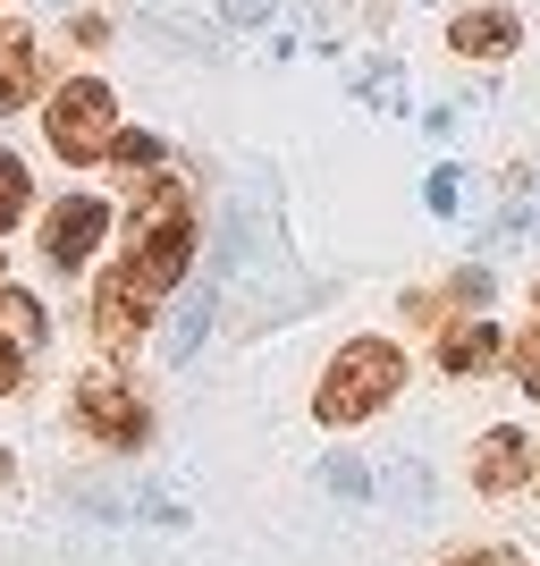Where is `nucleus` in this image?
Listing matches in <instances>:
<instances>
[{"label": "nucleus", "instance_id": "nucleus-5", "mask_svg": "<svg viewBox=\"0 0 540 566\" xmlns=\"http://www.w3.org/2000/svg\"><path fill=\"white\" fill-rule=\"evenodd\" d=\"M102 237H110V203H102V195H68V203H51V220H43V254L60 262V271H85V262L102 254Z\"/></svg>", "mask_w": 540, "mask_h": 566}, {"label": "nucleus", "instance_id": "nucleus-10", "mask_svg": "<svg viewBox=\"0 0 540 566\" xmlns=\"http://www.w3.org/2000/svg\"><path fill=\"white\" fill-rule=\"evenodd\" d=\"M498 355H507V347H498L490 322H456V331L440 338V364H447V373H490Z\"/></svg>", "mask_w": 540, "mask_h": 566}, {"label": "nucleus", "instance_id": "nucleus-13", "mask_svg": "<svg viewBox=\"0 0 540 566\" xmlns=\"http://www.w3.org/2000/svg\"><path fill=\"white\" fill-rule=\"evenodd\" d=\"M102 161H118V169H152V161H161V136H127V127H118Z\"/></svg>", "mask_w": 540, "mask_h": 566}, {"label": "nucleus", "instance_id": "nucleus-16", "mask_svg": "<svg viewBox=\"0 0 540 566\" xmlns=\"http://www.w3.org/2000/svg\"><path fill=\"white\" fill-rule=\"evenodd\" d=\"M18 380H25V355L9 347V338H0V398H9V389H18Z\"/></svg>", "mask_w": 540, "mask_h": 566}, {"label": "nucleus", "instance_id": "nucleus-15", "mask_svg": "<svg viewBox=\"0 0 540 566\" xmlns=\"http://www.w3.org/2000/svg\"><path fill=\"white\" fill-rule=\"evenodd\" d=\"M516 373H523V389H532V398H540V331H532V338H523V347H516Z\"/></svg>", "mask_w": 540, "mask_h": 566}, {"label": "nucleus", "instance_id": "nucleus-19", "mask_svg": "<svg viewBox=\"0 0 540 566\" xmlns=\"http://www.w3.org/2000/svg\"><path fill=\"white\" fill-rule=\"evenodd\" d=\"M532 322H540V287H532Z\"/></svg>", "mask_w": 540, "mask_h": 566}, {"label": "nucleus", "instance_id": "nucleus-4", "mask_svg": "<svg viewBox=\"0 0 540 566\" xmlns=\"http://www.w3.org/2000/svg\"><path fill=\"white\" fill-rule=\"evenodd\" d=\"M76 431H94L102 449H136L144 431H152V415H144V398L127 389V380L85 373L76 380Z\"/></svg>", "mask_w": 540, "mask_h": 566}, {"label": "nucleus", "instance_id": "nucleus-6", "mask_svg": "<svg viewBox=\"0 0 540 566\" xmlns=\"http://www.w3.org/2000/svg\"><path fill=\"white\" fill-rule=\"evenodd\" d=\"M144 331H152V296H144V280L118 262V271H102V287H94V338L102 347H136Z\"/></svg>", "mask_w": 540, "mask_h": 566}, {"label": "nucleus", "instance_id": "nucleus-11", "mask_svg": "<svg viewBox=\"0 0 540 566\" xmlns=\"http://www.w3.org/2000/svg\"><path fill=\"white\" fill-rule=\"evenodd\" d=\"M0 331H9V347H43L51 338V313H43V296H25V287H9L0 280Z\"/></svg>", "mask_w": 540, "mask_h": 566}, {"label": "nucleus", "instance_id": "nucleus-1", "mask_svg": "<svg viewBox=\"0 0 540 566\" xmlns=\"http://www.w3.org/2000/svg\"><path fill=\"white\" fill-rule=\"evenodd\" d=\"M127 271L144 280V296L161 305L169 287L194 271V203L178 178H152L136 203V229H127Z\"/></svg>", "mask_w": 540, "mask_h": 566}, {"label": "nucleus", "instance_id": "nucleus-12", "mask_svg": "<svg viewBox=\"0 0 540 566\" xmlns=\"http://www.w3.org/2000/svg\"><path fill=\"white\" fill-rule=\"evenodd\" d=\"M25 203H34V178H25V161H18V153H0V229H18V220H25Z\"/></svg>", "mask_w": 540, "mask_h": 566}, {"label": "nucleus", "instance_id": "nucleus-14", "mask_svg": "<svg viewBox=\"0 0 540 566\" xmlns=\"http://www.w3.org/2000/svg\"><path fill=\"white\" fill-rule=\"evenodd\" d=\"M203 322H212V313H203V305H187V313H178V338H169V355H194V338H203Z\"/></svg>", "mask_w": 540, "mask_h": 566}, {"label": "nucleus", "instance_id": "nucleus-18", "mask_svg": "<svg viewBox=\"0 0 540 566\" xmlns=\"http://www.w3.org/2000/svg\"><path fill=\"white\" fill-rule=\"evenodd\" d=\"M220 9H229V18L245 25V18H262V9H271V0H220Z\"/></svg>", "mask_w": 540, "mask_h": 566}, {"label": "nucleus", "instance_id": "nucleus-17", "mask_svg": "<svg viewBox=\"0 0 540 566\" xmlns=\"http://www.w3.org/2000/svg\"><path fill=\"white\" fill-rule=\"evenodd\" d=\"M447 566H507V558H498V549H456Z\"/></svg>", "mask_w": 540, "mask_h": 566}, {"label": "nucleus", "instance_id": "nucleus-8", "mask_svg": "<svg viewBox=\"0 0 540 566\" xmlns=\"http://www.w3.org/2000/svg\"><path fill=\"white\" fill-rule=\"evenodd\" d=\"M473 482H481V491H523V482H532V440H523V431H481Z\"/></svg>", "mask_w": 540, "mask_h": 566}, {"label": "nucleus", "instance_id": "nucleus-2", "mask_svg": "<svg viewBox=\"0 0 540 566\" xmlns=\"http://www.w3.org/2000/svg\"><path fill=\"white\" fill-rule=\"evenodd\" d=\"M405 389V355L389 347V338H354V347H338V364L321 373V423H363V415H380V406Z\"/></svg>", "mask_w": 540, "mask_h": 566}, {"label": "nucleus", "instance_id": "nucleus-7", "mask_svg": "<svg viewBox=\"0 0 540 566\" xmlns=\"http://www.w3.org/2000/svg\"><path fill=\"white\" fill-rule=\"evenodd\" d=\"M447 43H456V60H516L523 25L507 9H465V18L447 25Z\"/></svg>", "mask_w": 540, "mask_h": 566}, {"label": "nucleus", "instance_id": "nucleus-20", "mask_svg": "<svg viewBox=\"0 0 540 566\" xmlns=\"http://www.w3.org/2000/svg\"><path fill=\"white\" fill-rule=\"evenodd\" d=\"M0 482H9V457H0Z\"/></svg>", "mask_w": 540, "mask_h": 566}, {"label": "nucleus", "instance_id": "nucleus-9", "mask_svg": "<svg viewBox=\"0 0 540 566\" xmlns=\"http://www.w3.org/2000/svg\"><path fill=\"white\" fill-rule=\"evenodd\" d=\"M43 94V60H34V34L25 25H0V118L25 111Z\"/></svg>", "mask_w": 540, "mask_h": 566}, {"label": "nucleus", "instance_id": "nucleus-3", "mask_svg": "<svg viewBox=\"0 0 540 566\" xmlns=\"http://www.w3.org/2000/svg\"><path fill=\"white\" fill-rule=\"evenodd\" d=\"M43 136H51L60 161H102L110 136H118V94L102 76H68V85L51 94V111H43Z\"/></svg>", "mask_w": 540, "mask_h": 566}]
</instances>
